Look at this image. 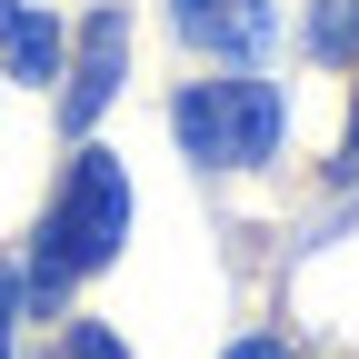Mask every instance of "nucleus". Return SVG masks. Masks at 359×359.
<instances>
[{"label":"nucleus","instance_id":"f257e3e1","mask_svg":"<svg viewBox=\"0 0 359 359\" xmlns=\"http://www.w3.org/2000/svg\"><path fill=\"white\" fill-rule=\"evenodd\" d=\"M120 240H130V180H120V160H110V150H80V160H70V180H60V200H50V219H40V259H30L20 299L50 309L70 280L110 269V259H120Z\"/></svg>","mask_w":359,"mask_h":359},{"label":"nucleus","instance_id":"6e6552de","mask_svg":"<svg viewBox=\"0 0 359 359\" xmlns=\"http://www.w3.org/2000/svg\"><path fill=\"white\" fill-rule=\"evenodd\" d=\"M11 320H20V269H0V359H11Z\"/></svg>","mask_w":359,"mask_h":359},{"label":"nucleus","instance_id":"1a4fd4ad","mask_svg":"<svg viewBox=\"0 0 359 359\" xmlns=\"http://www.w3.org/2000/svg\"><path fill=\"white\" fill-rule=\"evenodd\" d=\"M230 359H290V349H280V339H240Z\"/></svg>","mask_w":359,"mask_h":359},{"label":"nucleus","instance_id":"f03ea898","mask_svg":"<svg viewBox=\"0 0 359 359\" xmlns=\"http://www.w3.org/2000/svg\"><path fill=\"white\" fill-rule=\"evenodd\" d=\"M170 130H180V150H190L200 170H259V160H280V90L269 80H190L170 100Z\"/></svg>","mask_w":359,"mask_h":359},{"label":"nucleus","instance_id":"9d476101","mask_svg":"<svg viewBox=\"0 0 359 359\" xmlns=\"http://www.w3.org/2000/svg\"><path fill=\"white\" fill-rule=\"evenodd\" d=\"M339 170H359V120H349V150H339Z\"/></svg>","mask_w":359,"mask_h":359},{"label":"nucleus","instance_id":"39448f33","mask_svg":"<svg viewBox=\"0 0 359 359\" xmlns=\"http://www.w3.org/2000/svg\"><path fill=\"white\" fill-rule=\"evenodd\" d=\"M0 60L20 80H60V20L30 11V0H0Z\"/></svg>","mask_w":359,"mask_h":359},{"label":"nucleus","instance_id":"20e7f679","mask_svg":"<svg viewBox=\"0 0 359 359\" xmlns=\"http://www.w3.org/2000/svg\"><path fill=\"white\" fill-rule=\"evenodd\" d=\"M170 30L190 50H219V60H259L269 50V0H170Z\"/></svg>","mask_w":359,"mask_h":359},{"label":"nucleus","instance_id":"0eeeda50","mask_svg":"<svg viewBox=\"0 0 359 359\" xmlns=\"http://www.w3.org/2000/svg\"><path fill=\"white\" fill-rule=\"evenodd\" d=\"M60 359H130V349H120L100 320H70V330H60Z\"/></svg>","mask_w":359,"mask_h":359},{"label":"nucleus","instance_id":"423d86ee","mask_svg":"<svg viewBox=\"0 0 359 359\" xmlns=\"http://www.w3.org/2000/svg\"><path fill=\"white\" fill-rule=\"evenodd\" d=\"M309 50H320V60H359V0H320V11H309Z\"/></svg>","mask_w":359,"mask_h":359},{"label":"nucleus","instance_id":"7ed1b4c3","mask_svg":"<svg viewBox=\"0 0 359 359\" xmlns=\"http://www.w3.org/2000/svg\"><path fill=\"white\" fill-rule=\"evenodd\" d=\"M120 60H130V20H120V11H90V30H80V80H70V100H60V130H70V140H90V120L120 100Z\"/></svg>","mask_w":359,"mask_h":359}]
</instances>
